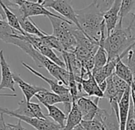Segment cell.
I'll return each mask as SVG.
<instances>
[{
	"label": "cell",
	"mask_w": 135,
	"mask_h": 130,
	"mask_svg": "<svg viewBox=\"0 0 135 130\" xmlns=\"http://www.w3.org/2000/svg\"><path fill=\"white\" fill-rule=\"evenodd\" d=\"M3 113H0V130H6L7 128V124L4 121Z\"/></svg>",
	"instance_id": "cell-27"
},
{
	"label": "cell",
	"mask_w": 135,
	"mask_h": 130,
	"mask_svg": "<svg viewBox=\"0 0 135 130\" xmlns=\"http://www.w3.org/2000/svg\"><path fill=\"white\" fill-rule=\"evenodd\" d=\"M41 41H42V43H43L45 45L49 47L50 48L55 49V50H56V51H58V52H61V53H62L63 52H64V48H63L61 43H60V41H59L56 37H54L53 35H49V34H48V35H45V36L41 37Z\"/></svg>",
	"instance_id": "cell-23"
},
{
	"label": "cell",
	"mask_w": 135,
	"mask_h": 130,
	"mask_svg": "<svg viewBox=\"0 0 135 130\" xmlns=\"http://www.w3.org/2000/svg\"><path fill=\"white\" fill-rule=\"evenodd\" d=\"M13 78L15 82V83H17L19 87L21 88L23 94H24V98L27 101V102H30L31 98L35 96L39 91L44 90L45 88L41 87H37V86H33L31 84H29L28 83L25 82L18 74L13 72Z\"/></svg>",
	"instance_id": "cell-14"
},
{
	"label": "cell",
	"mask_w": 135,
	"mask_h": 130,
	"mask_svg": "<svg viewBox=\"0 0 135 130\" xmlns=\"http://www.w3.org/2000/svg\"><path fill=\"white\" fill-rule=\"evenodd\" d=\"M0 113L7 114L13 117H16L18 120L27 123L37 130H63V128L54 121H52L49 117L45 119L37 118V117H28L15 114L12 110L0 107Z\"/></svg>",
	"instance_id": "cell-5"
},
{
	"label": "cell",
	"mask_w": 135,
	"mask_h": 130,
	"mask_svg": "<svg viewBox=\"0 0 135 130\" xmlns=\"http://www.w3.org/2000/svg\"><path fill=\"white\" fill-rule=\"evenodd\" d=\"M6 130H18V129L14 126V124H7V128Z\"/></svg>",
	"instance_id": "cell-33"
},
{
	"label": "cell",
	"mask_w": 135,
	"mask_h": 130,
	"mask_svg": "<svg viewBox=\"0 0 135 130\" xmlns=\"http://www.w3.org/2000/svg\"><path fill=\"white\" fill-rule=\"evenodd\" d=\"M16 96L17 94H0V97H16Z\"/></svg>",
	"instance_id": "cell-32"
},
{
	"label": "cell",
	"mask_w": 135,
	"mask_h": 130,
	"mask_svg": "<svg viewBox=\"0 0 135 130\" xmlns=\"http://www.w3.org/2000/svg\"><path fill=\"white\" fill-rule=\"evenodd\" d=\"M0 67H1V83H0V90L7 88L13 92L15 91V82L13 78V72H11L9 64L7 63L3 51H0Z\"/></svg>",
	"instance_id": "cell-11"
},
{
	"label": "cell",
	"mask_w": 135,
	"mask_h": 130,
	"mask_svg": "<svg viewBox=\"0 0 135 130\" xmlns=\"http://www.w3.org/2000/svg\"><path fill=\"white\" fill-rule=\"evenodd\" d=\"M103 116L99 110L95 118L91 121H82L81 124L86 130H105Z\"/></svg>",
	"instance_id": "cell-22"
},
{
	"label": "cell",
	"mask_w": 135,
	"mask_h": 130,
	"mask_svg": "<svg viewBox=\"0 0 135 130\" xmlns=\"http://www.w3.org/2000/svg\"><path fill=\"white\" fill-rule=\"evenodd\" d=\"M15 114L25 116L28 117H37V118H47V115L42 113V109L39 104L27 102L23 98L18 102V107L15 110H12Z\"/></svg>",
	"instance_id": "cell-8"
},
{
	"label": "cell",
	"mask_w": 135,
	"mask_h": 130,
	"mask_svg": "<svg viewBox=\"0 0 135 130\" xmlns=\"http://www.w3.org/2000/svg\"><path fill=\"white\" fill-rule=\"evenodd\" d=\"M26 1L29 3H38L40 0H26Z\"/></svg>",
	"instance_id": "cell-34"
},
{
	"label": "cell",
	"mask_w": 135,
	"mask_h": 130,
	"mask_svg": "<svg viewBox=\"0 0 135 130\" xmlns=\"http://www.w3.org/2000/svg\"><path fill=\"white\" fill-rule=\"evenodd\" d=\"M122 0H115L113 6L104 13V22L107 36L115 29L120 19V11Z\"/></svg>",
	"instance_id": "cell-10"
},
{
	"label": "cell",
	"mask_w": 135,
	"mask_h": 130,
	"mask_svg": "<svg viewBox=\"0 0 135 130\" xmlns=\"http://www.w3.org/2000/svg\"><path fill=\"white\" fill-rule=\"evenodd\" d=\"M82 121L83 117L76 102H73L71 111L67 116L66 124L63 130H73L76 125L80 124Z\"/></svg>",
	"instance_id": "cell-15"
},
{
	"label": "cell",
	"mask_w": 135,
	"mask_h": 130,
	"mask_svg": "<svg viewBox=\"0 0 135 130\" xmlns=\"http://www.w3.org/2000/svg\"><path fill=\"white\" fill-rule=\"evenodd\" d=\"M76 13L81 30L89 38L99 44L103 30L106 29L104 13L94 2L85 8L76 10Z\"/></svg>",
	"instance_id": "cell-1"
},
{
	"label": "cell",
	"mask_w": 135,
	"mask_h": 130,
	"mask_svg": "<svg viewBox=\"0 0 135 130\" xmlns=\"http://www.w3.org/2000/svg\"><path fill=\"white\" fill-rule=\"evenodd\" d=\"M135 43L129 27H122V20H119L115 29L107 36L104 48L107 52L108 60L119 57L128 48Z\"/></svg>",
	"instance_id": "cell-3"
},
{
	"label": "cell",
	"mask_w": 135,
	"mask_h": 130,
	"mask_svg": "<svg viewBox=\"0 0 135 130\" xmlns=\"http://www.w3.org/2000/svg\"><path fill=\"white\" fill-rule=\"evenodd\" d=\"M114 2L115 0H97L95 3L103 13H105L113 6Z\"/></svg>",
	"instance_id": "cell-26"
},
{
	"label": "cell",
	"mask_w": 135,
	"mask_h": 130,
	"mask_svg": "<svg viewBox=\"0 0 135 130\" xmlns=\"http://www.w3.org/2000/svg\"><path fill=\"white\" fill-rule=\"evenodd\" d=\"M21 122H22V121H18V122L16 124H14V126L18 129V130H26V128L22 125V124H21Z\"/></svg>",
	"instance_id": "cell-29"
},
{
	"label": "cell",
	"mask_w": 135,
	"mask_h": 130,
	"mask_svg": "<svg viewBox=\"0 0 135 130\" xmlns=\"http://www.w3.org/2000/svg\"><path fill=\"white\" fill-rule=\"evenodd\" d=\"M126 130H135V113H134L133 103L131 98H130V105H129L128 119H127L126 124Z\"/></svg>",
	"instance_id": "cell-25"
},
{
	"label": "cell",
	"mask_w": 135,
	"mask_h": 130,
	"mask_svg": "<svg viewBox=\"0 0 135 130\" xmlns=\"http://www.w3.org/2000/svg\"><path fill=\"white\" fill-rule=\"evenodd\" d=\"M79 83L81 84L83 91L88 97H95L100 99L104 98V93L100 90L91 72L88 71Z\"/></svg>",
	"instance_id": "cell-9"
},
{
	"label": "cell",
	"mask_w": 135,
	"mask_h": 130,
	"mask_svg": "<svg viewBox=\"0 0 135 130\" xmlns=\"http://www.w3.org/2000/svg\"><path fill=\"white\" fill-rule=\"evenodd\" d=\"M18 18L19 20L22 29L26 33L37 36L39 37H42L45 35H48L46 33L40 29L35 25V23L31 20L30 18H23L22 16H18Z\"/></svg>",
	"instance_id": "cell-16"
},
{
	"label": "cell",
	"mask_w": 135,
	"mask_h": 130,
	"mask_svg": "<svg viewBox=\"0 0 135 130\" xmlns=\"http://www.w3.org/2000/svg\"><path fill=\"white\" fill-rule=\"evenodd\" d=\"M19 32L13 29L7 21L0 19V40L6 43L11 44L15 35H16Z\"/></svg>",
	"instance_id": "cell-21"
},
{
	"label": "cell",
	"mask_w": 135,
	"mask_h": 130,
	"mask_svg": "<svg viewBox=\"0 0 135 130\" xmlns=\"http://www.w3.org/2000/svg\"><path fill=\"white\" fill-rule=\"evenodd\" d=\"M100 98H95L94 101L88 97H83L77 100L76 104L81 112L83 121H91L97 114L99 107L98 106Z\"/></svg>",
	"instance_id": "cell-7"
},
{
	"label": "cell",
	"mask_w": 135,
	"mask_h": 130,
	"mask_svg": "<svg viewBox=\"0 0 135 130\" xmlns=\"http://www.w3.org/2000/svg\"><path fill=\"white\" fill-rule=\"evenodd\" d=\"M135 8V0H122L120 11V19L123 20V18L128 15L130 12H132Z\"/></svg>",
	"instance_id": "cell-24"
},
{
	"label": "cell",
	"mask_w": 135,
	"mask_h": 130,
	"mask_svg": "<svg viewBox=\"0 0 135 130\" xmlns=\"http://www.w3.org/2000/svg\"><path fill=\"white\" fill-rule=\"evenodd\" d=\"M44 106L46 107V109H47V110L49 112L47 117L52 118V121H54L56 123H57L64 129V128L65 126L64 122L67 120L66 114L54 105H47V104H45Z\"/></svg>",
	"instance_id": "cell-18"
},
{
	"label": "cell",
	"mask_w": 135,
	"mask_h": 130,
	"mask_svg": "<svg viewBox=\"0 0 135 130\" xmlns=\"http://www.w3.org/2000/svg\"><path fill=\"white\" fill-rule=\"evenodd\" d=\"M47 1V0H40V1H39V3H40V4H41V5H43L45 2Z\"/></svg>",
	"instance_id": "cell-35"
},
{
	"label": "cell",
	"mask_w": 135,
	"mask_h": 130,
	"mask_svg": "<svg viewBox=\"0 0 135 130\" xmlns=\"http://www.w3.org/2000/svg\"><path fill=\"white\" fill-rule=\"evenodd\" d=\"M11 44H15L20 48L23 52L29 55L35 62L38 68H45L49 74L53 76L57 81L63 83L64 86L69 87V72L66 68L58 66L57 64L51 61L49 58L42 55L28 41L18 38H13Z\"/></svg>",
	"instance_id": "cell-2"
},
{
	"label": "cell",
	"mask_w": 135,
	"mask_h": 130,
	"mask_svg": "<svg viewBox=\"0 0 135 130\" xmlns=\"http://www.w3.org/2000/svg\"><path fill=\"white\" fill-rule=\"evenodd\" d=\"M96 1H97V0H94V1H93V2H94V3H96Z\"/></svg>",
	"instance_id": "cell-36"
},
{
	"label": "cell",
	"mask_w": 135,
	"mask_h": 130,
	"mask_svg": "<svg viewBox=\"0 0 135 130\" xmlns=\"http://www.w3.org/2000/svg\"><path fill=\"white\" fill-rule=\"evenodd\" d=\"M0 4L2 5L3 10H4V12L6 14V17H7V22H8V24L13 28L15 29V30H17L18 32L21 33L22 34L25 35L26 33L23 31V29H22L21 27V25H20V22H19V20L18 18V17L16 16V14L11 11L10 10L7 5L3 3V0H0Z\"/></svg>",
	"instance_id": "cell-20"
},
{
	"label": "cell",
	"mask_w": 135,
	"mask_h": 130,
	"mask_svg": "<svg viewBox=\"0 0 135 130\" xmlns=\"http://www.w3.org/2000/svg\"><path fill=\"white\" fill-rule=\"evenodd\" d=\"M0 16H1V18H2V20H4V21L7 20L6 14H5L4 10H3V8L1 4H0Z\"/></svg>",
	"instance_id": "cell-28"
},
{
	"label": "cell",
	"mask_w": 135,
	"mask_h": 130,
	"mask_svg": "<svg viewBox=\"0 0 135 130\" xmlns=\"http://www.w3.org/2000/svg\"><path fill=\"white\" fill-rule=\"evenodd\" d=\"M114 73L125 82H126L129 86L133 83V74L129 68L125 64L122 59H119L116 64Z\"/></svg>",
	"instance_id": "cell-19"
},
{
	"label": "cell",
	"mask_w": 135,
	"mask_h": 130,
	"mask_svg": "<svg viewBox=\"0 0 135 130\" xmlns=\"http://www.w3.org/2000/svg\"><path fill=\"white\" fill-rule=\"evenodd\" d=\"M35 97L43 105H54L56 103H63V99L60 95L54 92L49 91L46 89L39 91L35 95Z\"/></svg>",
	"instance_id": "cell-17"
},
{
	"label": "cell",
	"mask_w": 135,
	"mask_h": 130,
	"mask_svg": "<svg viewBox=\"0 0 135 130\" xmlns=\"http://www.w3.org/2000/svg\"><path fill=\"white\" fill-rule=\"evenodd\" d=\"M130 98H131V94H130V86H129L126 91V92L124 93L122 100L120 101L118 105L120 130H126V124L128 119V114L129 110Z\"/></svg>",
	"instance_id": "cell-13"
},
{
	"label": "cell",
	"mask_w": 135,
	"mask_h": 130,
	"mask_svg": "<svg viewBox=\"0 0 135 130\" xmlns=\"http://www.w3.org/2000/svg\"><path fill=\"white\" fill-rule=\"evenodd\" d=\"M11 1H12L15 4H16V5H18V6H19V7H22V6L23 5V3L26 2V0H11Z\"/></svg>",
	"instance_id": "cell-30"
},
{
	"label": "cell",
	"mask_w": 135,
	"mask_h": 130,
	"mask_svg": "<svg viewBox=\"0 0 135 130\" xmlns=\"http://www.w3.org/2000/svg\"><path fill=\"white\" fill-rule=\"evenodd\" d=\"M45 8H51L61 14L62 17L75 24L80 30L76 10L72 7L71 0H47L43 4Z\"/></svg>",
	"instance_id": "cell-6"
},
{
	"label": "cell",
	"mask_w": 135,
	"mask_h": 130,
	"mask_svg": "<svg viewBox=\"0 0 135 130\" xmlns=\"http://www.w3.org/2000/svg\"><path fill=\"white\" fill-rule=\"evenodd\" d=\"M62 58L64 59V62L65 63L66 68H70L74 75V77L76 79V81L77 83L80 82L82 79L81 76H82V69L83 66L80 61L76 58V55L74 52H63L61 53Z\"/></svg>",
	"instance_id": "cell-12"
},
{
	"label": "cell",
	"mask_w": 135,
	"mask_h": 130,
	"mask_svg": "<svg viewBox=\"0 0 135 130\" xmlns=\"http://www.w3.org/2000/svg\"><path fill=\"white\" fill-rule=\"evenodd\" d=\"M48 18L52 26V35L60 41L64 50L73 52L77 46V42L73 34V30L77 26L64 18L48 17Z\"/></svg>",
	"instance_id": "cell-4"
},
{
	"label": "cell",
	"mask_w": 135,
	"mask_h": 130,
	"mask_svg": "<svg viewBox=\"0 0 135 130\" xmlns=\"http://www.w3.org/2000/svg\"><path fill=\"white\" fill-rule=\"evenodd\" d=\"M73 130H86V129H85V128H84V127L81 124V123H80V124H79L78 125H76Z\"/></svg>",
	"instance_id": "cell-31"
}]
</instances>
